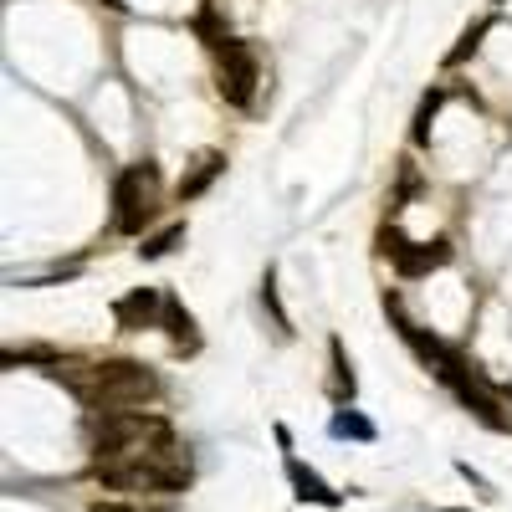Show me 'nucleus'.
Here are the masks:
<instances>
[{"mask_svg":"<svg viewBox=\"0 0 512 512\" xmlns=\"http://www.w3.org/2000/svg\"><path fill=\"white\" fill-rule=\"evenodd\" d=\"M52 374L67 379L72 395L88 405L93 415H103V410H134V405L159 395V374L134 364V359H108V364H88V369L52 364Z\"/></svg>","mask_w":512,"mask_h":512,"instance_id":"f257e3e1","label":"nucleus"},{"mask_svg":"<svg viewBox=\"0 0 512 512\" xmlns=\"http://www.w3.org/2000/svg\"><path fill=\"white\" fill-rule=\"evenodd\" d=\"M93 482L113 487V492H185L190 482V456L175 446V436H164L154 446H139L128 456L98 461L93 466Z\"/></svg>","mask_w":512,"mask_h":512,"instance_id":"f03ea898","label":"nucleus"},{"mask_svg":"<svg viewBox=\"0 0 512 512\" xmlns=\"http://www.w3.org/2000/svg\"><path fill=\"white\" fill-rule=\"evenodd\" d=\"M159 175H154V164H128L123 175H118V185H113V226L123 231V236H139L149 221H154V205H159Z\"/></svg>","mask_w":512,"mask_h":512,"instance_id":"7ed1b4c3","label":"nucleus"},{"mask_svg":"<svg viewBox=\"0 0 512 512\" xmlns=\"http://www.w3.org/2000/svg\"><path fill=\"white\" fill-rule=\"evenodd\" d=\"M221 82V98L231 103V108H251V98H256V82H262V62H256V52H251V41H226L221 47V72H216Z\"/></svg>","mask_w":512,"mask_h":512,"instance_id":"20e7f679","label":"nucleus"},{"mask_svg":"<svg viewBox=\"0 0 512 512\" xmlns=\"http://www.w3.org/2000/svg\"><path fill=\"white\" fill-rule=\"evenodd\" d=\"M384 251H390V262H395L405 277H420V272H431V267L451 262V246H446V241L415 246V241H405V236H384Z\"/></svg>","mask_w":512,"mask_h":512,"instance_id":"39448f33","label":"nucleus"},{"mask_svg":"<svg viewBox=\"0 0 512 512\" xmlns=\"http://www.w3.org/2000/svg\"><path fill=\"white\" fill-rule=\"evenodd\" d=\"M113 318H118V328H154L164 318V297L154 287H134L128 297H118Z\"/></svg>","mask_w":512,"mask_h":512,"instance_id":"423d86ee","label":"nucleus"},{"mask_svg":"<svg viewBox=\"0 0 512 512\" xmlns=\"http://www.w3.org/2000/svg\"><path fill=\"white\" fill-rule=\"evenodd\" d=\"M221 169H226V154L221 149H205V154H195V164H190V175L180 180V200H195L210 180H216L221 175Z\"/></svg>","mask_w":512,"mask_h":512,"instance_id":"0eeeda50","label":"nucleus"},{"mask_svg":"<svg viewBox=\"0 0 512 512\" xmlns=\"http://www.w3.org/2000/svg\"><path fill=\"white\" fill-rule=\"evenodd\" d=\"M287 477H292V487H297V497H303V502H323V507L338 502V492H328V482L318 472H308L297 456H287Z\"/></svg>","mask_w":512,"mask_h":512,"instance_id":"6e6552de","label":"nucleus"},{"mask_svg":"<svg viewBox=\"0 0 512 512\" xmlns=\"http://www.w3.org/2000/svg\"><path fill=\"white\" fill-rule=\"evenodd\" d=\"M164 328H169V338H175L180 349H200V333H195V318L175 303V297H164V318H159Z\"/></svg>","mask_w":512,"mask_h":512,"instance_id":"1a4fd4ad","label":"nucleus"},{"mask_svg":"<svg viewBox=\"0 0 512 512\" xmlns=\"http://www.w3.org/2000/svg\"><path fill=\"white\" fill-rule=\"evenodd\" d=\"M333 436H359V441H374V425H369L364 415H354V410H338V415H333Z\"/></svg>","mask_w":512,"mask_h":512,"instance_id":"9d476101","label":"nucleus"},{"mask_svg":"<svg viewBox=\"0 0 512 512\" xmlns=\"http://www.w3.org/2000/svg\"><path fill=\"white\" fill-rule=\"evenodd\" d=\"M180 241H185V226H169V231H159L154 241H144L139 251H144V256H169V251H175Z\"/></svg>","mask_w":512,"mask_h":512,"instance_id":"9b49d317","label":"nucleus"},{"mask_svg":"<svg viewBox=\"0 0 512 512\" xmlns=\"http://www.w3.org/2000/svg\"><path fill=\"white\" fill-rule=\"evenodd\" d=\"M482 31H487V21H477V26H472V31H466V36H461V47H456V52H451V62H461V57H466V52H477V41H482Z\"/></svg>","mask_w":512,"mask_h":512,"instance_id":"f8f14e48","label":"nucleus"}]
</instances>
